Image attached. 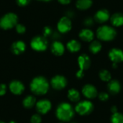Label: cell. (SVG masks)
Listing matches in <instances>:
<instances>
[{
  "mask_svg": "<svg viewBox=\"0 0 123 123\" xmlns=\"http://www.w3.org/2000/svg\"><path fill=\"white\" fill-rule=\"evenodd\" d=\"M40 1H51V0H40Z\"/></svg>",
  "mask_w": 123,
  "mask_h": 123,
  "instance_id": "8d00e7d4",
  "label": "cell"
},
{
  "mask_svg": "<svg viewBox=\"0 0 123 123\" xmlns=\"http://www.w3.org/2000/svg\"><path fill=\"white\" fill-rule=\"evenodd\" d=\"M78 63L80 68L81 71H84L87 70L91 66V60L88 55L86 54H81L78 58Z\"/></svg>",
  "mask_w": 123,
  "mask_h": 123,
  "instance_id": "7c38bea8",
  "label": "cell"
},
{
  "mask_svg": "<svg viewBox=\"0 0 123 123\" xmlns=\"http://www.w3.org/2000/svg\"><path fill=\"white\" fill-rule=\"evenodd\" d=\"M15 29H16V31L17 33L19 34H23L26 31V28L25 27L22 25V24H17L16 26H15Z\"/></svg>",
  "mask_w": 123,
  "mask_h": 123,
  "instance_id": "f1b7e54d",
  "label": "cell"
},
{
  "mask_svg": "<svg viewBox=\"0 0 123 123\" xmlns=\"http://www.w3.org/2000/svg\"><path fill=\"white\" fill-rule=\"evenodd\" d=\"M94 19L91 17H87L84 20V25L86 27H91L94 25Z\"/></svg>",
  "mask_w": 123,
  "mask_h": 123,
  "instance_id": "4316f807",
  "label": "cell"
},
{
  "mask_svg": "<svg viewBox=\"0 0 123 123\" xmlns=\"http://www.w3.org/2000/svg\"><path fill=\"white\" fill-rule=\"evenodd\" d=\"M48 40L44 36H36L30 43L31 48L36 51H44L48 48Z\"/></svg>",
  "mask_w": 123,
  "mask_h": 123,
  "instance_id": "5b68a950",
  "label": "cell"
},
{
  "mask_svg": "<svg viewBox=\"0 0 123 123\" xmlns=\"http://www.w3.org/2000/svg\"><path fill=\"white\" fill-rule=\"evenodd\" d=\"M30 89L36 95L45 94L49 89V84L47 79L43 76H37L32 79L30 83Z\"/></svg>",
  "mask_w": 123,
  "mask_h": 123,
  "instance_id": "6da1fadb",
  "label": "cell"
},
{
  "mask_svg": "<svg viewBox=\"0 0 123 123\" xmlns=\"http://www.w3.org/2000/svg\"><path fill=\"white\" fill-rule=\"evenodd\" d=\"M112 123H123V115L120 112H115L112 114L111 117Z\"/></svg>",
  "mask_w": 123,
  "mask_h": 123,
  "instance_id": "484cf974",
  "label": "cell"
},
{
  "mask_svg": "<svg viewBox=\"0 0 123 123\" xmlns=\"http://www.w3.org/2000/svg\"><path fill=\"white\" fill-rule=\"evenodd\" d=\"M9 123H17L16 122H14V121H11V122H9Z\"/></svg>",
  "mask_w": 123,
  "mask_h": 123,
  "instance_id": "74e56055",
  "label": "cell"
},
{
  "mask_svg": "<svg viewBox=\"0 0 123 123\" xmlns=\"http://www.w3.org/2000/svg\"><path fill=\"white\" fill-rule=\"evenodd\" d=\"M6 86L4 84H0V96H3L6 94Z\"/></svg>",
  "mask_w": 123,
  "mask_h": 123,
  "instance_id": "d6a6232c",
  "label": "cell"
},
{
  "mask_svg": "<svg viewBox=\"0 0 123 123\" xmlns=\"http://www.w3.org/2000/svg\"><path fill=\"white\" fill-rule=\"evenodd\" d=\"M109 58L113 63H119L123 61V51L119 48H112L109 52Z\"/></svg>",
  "mask_w": 123,
  "mask_h": 123,
  "instance_id": "30bf717a",
  "label": "cell"
},
{
  "mask_svg": "<svg viewBox=\"0 0 123 123\" xmlns=\"http://www.w3.org/2000/svg\"><path fill=\"white\" fill-rule=\"evenodd\" d=\"M9 90L12 94L19 95L25 90V86L22 82L19 81H12L9 84Z\"/></svg>",
  "mask_w": 123,
  "mask_h": 123,
  "instance_id": "4fadbf2b",
  "label": "cell"
},
{
  "mask_svg": "<svg viewBox=\"0 0 123 123\" xmlns=\"http://www.w3.org/2000/svg\"><path fill=\"white\" fill-rule=\"evenodd\" d=\"M79 36V38L84 42H92L94 40V33L89 28H85L80 31Z\"/></svg>",
  "mask_w": 123,
  "mask_h": 123,
  "instance_id": "9a60e30c",
  "label": "cell"
},
{
  "mask_svg": "<svg viewBox=\"0 0 123 123\" xmlns=\"http://www.w3.org/2000/svg\"><path fill=\"white\" fill-rule=\"evenodd\" d=\"M25 49H26L25 43L20 40L14 42L11 46V50L15 55L22 54V53L25 52Z\"/></svg>",
  "mask_w": 123,
  "mask_h": 123,
  "instance_id": "e0dca14e",
  "label": "cell"
},
{
  "mask_svg": "<svg viewBox=\"0 0 123 123\" xmlns=\"http://www.w3.org/2000/svg\"><path fill=\"white\" fill-rule=\"evenodd\" d=\"M117 36L116 30L109 25H102L97 30V37L102 41H112Z\"/></svg>",
  "mask_w": 123,
  "mask_h": 123,
  "instance_id": "3957f363",
  "label": "cell"
},
{
  "mask_svg": "<svg viewBox=\"0 0 123 123\" xmlns=\"http://www.w3.org/2000/svg\"><path fill=\"white\" fill-rule=\"evenodd\" d=\"M36 101H35V98L33 96H27L26 97L24 100H23V105L25 108H32L33 107V106L35 105Z\"/></svg>",
  "mask_w": 123,
  "mask_h": 123,
  "instance_id": "603a6c76",
  "label": "cell"
},
{
  "mask_svg": "<svg viewBox=\"0 0 123 123\" xmlns=\"http://www.w3.org/2000/svg\"><path fill=\"white\" fill-rule=\"evenodd\" d=\"M102 43L99 40H93L89 45V50L93 54H97L102 50Z\"/></svg>",
  "mask_w": 123,
  "mask_h": 123,
  "instance_id": "7402d4cb",
  "label": "cell"
},
{
  "mask_svg": "<svg viewBox=\"0 0 123 123\" xmlns=\"http://www.w3.org/2000/svg\"><path fill=\"white\" fill-rule=\"evenodd\" d=\"M57 28L60 33H66L72 28V23L70 18L64 16L60 19L57 24Z\"/></svg>",
  "mask_w": 123,
  "mask_h": 123,
  "instance_id": "52a82bcc",
  "label": "cell"
},
{
  "mask_svg": "<svg viewBox=\"0 0 123 123\" xmlns=\"http://www.w3.org/2000/svg\"><path fill=\"white\" fill-rule=\"evenodd\" d=\"M93 4L92 0H77L76 3V8L79 10H87Z\"/></svg>",
  "mask_w": 123,
  "mask_h": 123,
  "instance_id": "d6986e66",
  "label": "cell"
},
{
  "mask_svg": "<svg viewBox=\"0 0 123 123\" xmlns=\"http://www.w3.org/2000/svg\"></svg>",
  "mask_w": 123,
  "mask_h": 123,
  "instance_id": "ab89813d",
  "label": "cell"
},
{
  "mask_svg": "<svg viewBox=\"0 0 123 123\" xmlns=\"http://www.w3.org/2000/svg\"><path fill=\"white\" fill-rule=\"evenodd\" d=\"M110 22L114 27H118L123 25V14L117 12L110 17Z\"/></svg>",
  "mask_w": 123,
  "mask_h": 123,
  "instance_id": "ac0fdd59",
  "label": "cell"
},
{
  "mask_svg": "<svg viewBox=\"0 0 123 123\" xmlns=\"http://www.w3.org/2000/svg\"><path fill=\"white\" fill-rule=\"evenodd\" d=\"M82 93L88 99H94L98 94L96 87L91 84L85 85L82 89Z\"/></svg>",
  "mask_w": 123,
  "mask_h": 123,
  "instance_id": "5bb4252c",
  "label": "cell"
},
{
  "mask_svg": "<svg viewBox=\"0 0 123 123\" xmlns=\"http://www.w3.org/2000/svg\"><path fill=\"white\" fill-rule=\"evenodd\" d=\"M121 89L120 84L117 80H112L109 81L108 84V89L110 92L112 94H117L120 92Z\"/></svg>",
  "mask_w": 123,
  "mask_h": 123,
  "instance_id": "ffe728a7",
  "label": "cell"
},
{
  "mask_svg": "<svg viewBox=\"0 0 123 123\" xmlns=\"http://www.w3.org/2000/svg\"><path fill=\"white\" fill-rule=\"evenodd\" d=\"M51 109V103L48 99H42L36 103V110L40 114H46Z\"/></svg>",
  "mask_w": 123,
  "mask_h": 123,
  "instance_id": "8fae6325",
  "label": "cell"
},
{
  "mask_svg": "<svg viewBox=\"0 0 123 123\" xmlns=\"http://www.w3.org/2000/svg\"><path fill=\"white\" fill-rule=\"evenodd\" d=\"M99 98L101 101L105 102L109 99V95H108V94H107L105 92H102L99 94Z\"/></svg>",
  "mask_w": 123,
  "mask_h": 123,
  "instance_id": "4dcf8cb0",
  "label": "cell"
},
{
  "mask_svg": "<svg viewBox=\"0 0 123 123\" xmlns=\"http://www.w3.org/2000/svg\"><path fill=\"white\" fill-rule=\"evenodd\" d=\"M66 47H67V49L70 52L76 53V52L80 50L81 45V43L79 41H77L76 40H71L67 43Z\"/></svg>",
  "mask_w": 123,
  "mask_h": 123,
  "instance_id": "44dd1931",
  "label": "cell"
},
{
  "mask_svg": "<svg viewBox=\"0 0 123 123\" xmlns=\"http://www.w3.org/2000/svg\"><path fill=\"white\" fill-rule=\"evenodd\" d=\"M74 115V111L70 104L63 102L58 105L56 110V116L63 122L70 121Z\"/></svg>",
  "mask_w": 123,
  "mask_h": 123,
  "instance_id": "7a4b0ae2",
  "label": "cell"
},
{
  "mask_svg": "<svg viewBox=\"0 0 123 123\" xmlns=\"http://www.w3.org/2000/svg\"><path fill=\"white\" fill-rule=\"evenodd\" d=\"M83 76H84V72H83V71H77V73H76V77H77V78L81 79Z\"/></svg>",
  "mask_w": 123,
  "mask_h": 123,
  "instance_id": "e575fe53",
  "label": "cell"
},
{
  "mask_svg": "<svg viewBox=\"0 0 123 123\" xmlns=\"http://www.w3.org/2000/svg\"><path fill=\"white\" fill-rule=\"evenodd\" d=\"M111 112H112V114H114V113H115V112H117V107L113 106V107L111 108Z\"/></svg>",
  "mask_w": 123,
  "mask_h": 123,
  "instance_id": "d590c367",
  "label": "cell"
},
{
  "mask_svg": "<svg viewBox=\"0 0 123 123\" xmlns=\"http://www.w3.org/2000/svg\"><path fill=\"white\" fill-rule=\"evenodd\" d=\"M51 85L53 88L57 90L63 89L67 85V80L63 76H55L51 79Z\"/></svg>",
  "mask_w": 123,
  "mask_h": 123,
  "instance_id": "9c48e42d",
  "label": "cell"
},
{
  "mask_svg": "<svg viewBox=\"0 0 123 123\" xmlns=\"http://www.w3.org/2000/svg\"><path fill=\"white\" fill-rule=\"evenodd\" d=\"M51 52L53 54L57 56H61L64 53L65 47L63 44L59 41H55L51 45Z\"/></svg>",
  "mask_w": 123,
  "mask_h": 123,
  "instance_id": "2e32d148",
  "label": "cell"
},
{
  "mask_svg": "<svg viewBox=\"0 0 123 123\" xmlns=\"http://www.w3.org/2000/svg\"><path fill=\"white\" fill-rule=\"evenodd\" d=\"M110 13L107 9H101L95 13L94 16V19L96 22L99 24H104L109 19H110Z\"/></svg>",
  "mask_w": 123,
  "mask_h": 123,
  "instance_id": "ba28073f",
  "label": "cell"
},
{
  "mask_svg": "<svg viewBox=\"0 0 123 123\" xmlns=\"http://www.w3.org/2000/svg\"><path fill=\"white\" fill-rule=\"evenodd\" d=\"M68 97L71 102H79L80 99V94L76 89H71L68 92Z\"/></svg>",
  "mask_w": 123,
  "mask_h": 123,
  "instance_id": "cb8c5ba5",
  "label": "cell"
},
{
  "mask_svg": "<svg viewBox=\"0 0 123 123\" xmlns=\"http://www.w3.org/2000/svg\"><path fill=\"white\" fill-rule=\"evenodd\" d=\"M18 17L14 13L9 12L4 14L0 19V27L3 30H10L17 25Z\"/></svg>",
  "mask_w": 123,
  "mask_h": 123,
  "instance_id": "277c9868",
  "label": "cell"
},
{
  "mask_svg": "<svg viewBox=\"0 0 123 123\" xmlns=\"http://www.w3.org/2000/svg\"><path fill=\"white\" fill-rule=\"evenodd\" d=\"M58 2L63 5H67V4H69L71 1V0H58Z\"/></svg>",
  "mask_w": 123,
  "mask_h": 123,
  "instance_id": "836d02e7",
  "label": "cell"
},
{
  "mask_svg": "<svg viewBox=\"0 0 123 123\" xmlns=\"http://www.w3.org/2000/svg\"><path fill=\"white\" fill-rule=\"evenodd\" d=\"M31 0H17V3L20 6H25L30 4Z\"/></svg>",
  "mask_w": 123,
  "mask_h": 123,
  "instance_id": "1f68e13d",
  "label": "cell"
},
{
  "mask_svg": "<svg viewBox=\"0 0 123 123\" xmlns=\"http://www.w3.org/2000/svg\"><path fill=\"white\" fill-rule=\"evenodd\" d=\"M43 36H44L45 37H48V36H50V35H52V33H53V30H52V28H51L50 27H48V26L45 27L43 28Z\"/></svg>",
  "mask_w": 123,
  "mask_h": 123,
  "instance_id": "83f0119b",
  "label": "cell"
},
{
  "mask_svg": "<svg viewBox=\"0 0 123 123\" xmlns=\"http://www.w3.org/2000/svg\"><path fill=\"white\" fill-rule=\"evenodd\" d=\"M94 110L93 104L90 101H83L79 102L75 107L76 112L80 115H87L92 113Z\"/></svg>",
  "mask_w": 123,
  "mask_h": 123,
  "instance_id": "8992f818",
  "label": "cell"
},
{
  "mask_svg": "<svg viewBox=\"0 0 123 123\" xmlns=\"http://www.w3.org/2000/svg\"><path fill=\"white\" fill-rule=\"evenodd\" d=\"M99 78L103 81L106 82H109L111 81V74L107 70H102L99 74Z\"/></svg>",
  "mask_w": 123,
  "mask_h": 123,
  "instance_id": "d4e9b609",
  "label": "cell"
},
{
  "mask_svg": "<svg viewBox=\"0 0 123 123\" xmlns=\"http://www.w3.org/2000/svg\"><path fill=\"white\" fill-rule=\"evenodd\" d=\"M0 123H3V122H0Z\"/></svg>",
  "mask_w": 123,
  "mask_h": 123,
  "instance_id": "f35d334b",
  "label": "cell"
},
{
  "mask_svg": "<svg viewBox=\"0 0 123 123\" xmlns=\"http://www.w3.org/2000/svg\"><path fill=\"white\" fill-rule=\"evenodd\" d=\"M30 121H31V123H41L42 119L39 115L36 114V115H34L32 116Z\"/></svg>",
  "mask_w": 123,
  "mask_h": 123,
  "instance_id": "f546056e",
  "label": "cell"
}]
</instances>
